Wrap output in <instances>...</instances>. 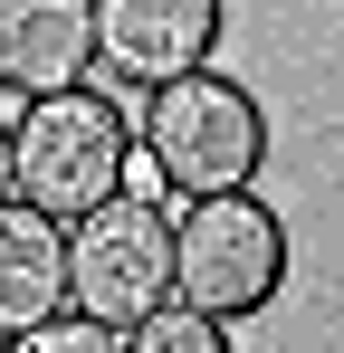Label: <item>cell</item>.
<instances>
[{
    "instance_id": "52a82bcc",
    "label": "cell",
    "mask_w": 344,
    "mask_h": 353,
    "mask_svg": "<svg viewBox=\"0 0 344 353\" xmlns=\"http://www.w3.org/2000/svg\"><path fill=\"white\" fill-rule=\"evenodd\" d=\"M67 315V220L0 201V334H29Z\"/></svg>"
},
{
    "instance_id": "8992f818",
    "label": "cell",
    "mask_w": 344,
    "mask_h": 353,
    "mask_svg": "<svg viewBox=\"0 0 344 353\" xmlns=\"http://www.w3.org/2000/svg\"><path fill=\"white\" fill-rule=\"evenodd\" d=\"M96 77V0H0V86L67 96Z\"/></svg>"
},
{
    "instance_id": "5b68a950",
    "label": "cell",
    "mask_w": 344,
    "mask_h": 353,
    "mask_svg": "<svg viewBox=\"0 0 344 353\" xmlns=\"http://www.w3.org/2000/svg\"><path fill=\"white\" fill-rule=\"evenodd\" d=\"M220 48V0H96V67L153 96Z\"/></svg>"
},
{
    "instance_id": "7a4b0ae2",
    "label": "cell",
    "mask_w": 344,
    "mask_h": 353,
    "mask_svg": "<svg viewBox=\"0 0 344 353\" xmlns=\"http://www.w3.org/2000/svg\"><path fill=\"white\" fill-rule=\"evenodd\" d=\"M287 287V220L258 191H211L172 220V305L249 325Z\"/></svg>"
},
{
    "instance_id": "277c9868",
    "label": "cell",
    "mask_w": 344,
    "mask_h": 353,
    "mask_svg": "<svg viewBox=\"0 0 344 353\" xmlns=\"http://www.w3.org/2000/svg\"><path fill=\"white\" fill-rule=\"evenodd\" d=\"M67 305L106 334H134L172 305V210L144 191H115L106 210L67 220Z\"/></svg>"
},
{
    "instance_id": "30bf717a",
    "label": "cell",
    "mask_w": 344,
    "mask_h": 353,
    "mask_svg": "<svg viewBox=\"0 0 344 353\" xmlns=\"http://www.w3.org/2000/svg\"><path fill=\"white\" fill-rule=\"evenodd\" d=\"M0 201H10V124H0Z\"/></svg>"
},
{
    "instance_id": "6da1fadb",
    "label": "cell",
    "mask_w": 344,
    "mask_h": 353,
    "mask_svg": "<svg viewBox=\"0 0 344 353\" xmlns=\"http://www.w3.org/2000/svg\"><path fill=\"white\" fill-rule=\"evenodd\" d=\"M134 163V124L115 115V96L67 86V96H29V115L10 134V201L48 210V220H86L124 191Z\"/></svg>"
},
{
    "instance_id": "ba28073f",
    "label": "cell",
    "mask_w": 344,
    "mask_h": 353,
    "mask_svg": "<svg viewBox=\"0 0 344 353\" xmlns=\"http://www.w3.org/2000/svg\"><path fill=\"white\" fill-rule=\"evenodd\" d=\"M124 353H229V325L220 315H191V305H163V315H144Z\"/></svg>"
},
{
    "instance_id": "3957f363",
    "label": "cell",
    "mask_w": 344,
    "mask_h": 353,
    "mask_svg": "<svg viewBox=\"0 0 344 353\" xmlns=\"http://www.w3.org/2000/svg\"><path fill=\"white\" fill-rule=\"evenodd\" d=\"M144 153L163 163V191L182 201H211V191H258L268 163V105L249 86H229L211 67L172 77L144 96Z\"/></svg>"
},
{
    "instance_id": "9c48e42d",
    "label": "cell",
    "mask_w": 344,
    "mask_h": 353,
    "mask_svg": "<svg viewBox=\"0 0 344 353\" xmlns=\"http://www.w3.org/2000/svg\"><path fill=\"white\" fill-rule=\"evenodd\" d=\"M0 353H124V334H106L96 315H48V325H29V334H0Z\"/></svg>"
}]
</instances>
